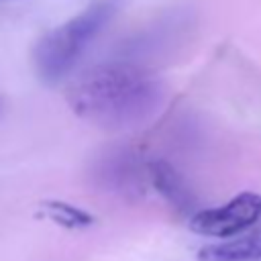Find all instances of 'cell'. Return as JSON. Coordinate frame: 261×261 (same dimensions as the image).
<instances>
[{
  "label": "cell",
  "mask_w": 261,
  "mask_h": 261,
  "mask_svg": "<svg viewBox=\"0 0 261 261\" xmlns=\"http://www.w3.org/2000/svg\"><path fill=\"white\" fill-rule=\"evenodd\" d=\"M261 218V196L255 192H241L224 206L206 208L192 216L190 228L206 237H234L253 226Z\"/></svg>",
  "instance_id": "3957f363"
},
{
  "label": "cell",
  "mask_w": 261,
  "mask_h": 261,
  "mask_svg": "<svg viewBox=\"0 0 261 261\" xmlns=\"http://www.w3.org/2000/svg\"><path fill=\"white\" fill-rule=\"evenodd\" d=\"M98 175L114 190H133L139 184V169L133 153L112 151L98 163Z\"/></svg>",
  "instance_id": "8992f818"
},
{
  "label": "cell",
  "mask_w": 261,
  "mask_h": 261,
  "mask_svg": "<svg viewBox=\"0 0 261 261\" xmlns=\"http://www.w3.org/2000/svg\"><path fill=\"white\" fill-rule=\"evenodd\" d=\"M161 80L130 61H110L88 69L67 92L71 110L86 122L120 133L149 122L163 104Z\"/></svg>",
  "instance_id": "6da1fadb"
},
{
  "label": "cell",
  "mask_w": 261,
  "mask_h": 261,
  "mask_svg": "<svg viewBox=\"0 0 261 261\" xmlns=\"http://www.w3.org/2000/svg\"><path fill=\"white\" fill-rule=\"evenodd\" d=\"M118 8V0H98L86 10L49 31L33 49L35 69L45 82H57L80 59Z\"/></svg>",
  "instance_id": "7a4b0ae2"
},
{
  "label": "cell",
  "mask_w": 261,
  "mask_h": 261,
  "mask_svg": "<svg viewBox=\"0 0 261 261\" xmlns=\"http://www.w3.org/2000/svg\"><path fill=\"white\" fill-rule=\"evenodd\" d=\"M198 261H261V224L232 241L202 247Z\"/></svg>",
  "instance_id": "277c9868"
},
{
  "label": "cell",
  "mask_w": 261,
  "mask_h": 261,
  "mask_svg": "<svg viewBox=\"0 0 261 261\" xmlns=\"http://www.w3.org/2000/svg\"><path fill=\"white\" fill-rule=\"evenodd\" d=\"M147 171H149V177H151L155 190L169 204H173L177 210H188L192 206V196H190L188 186L184 184L181 175L167 161H161V159L151 161Z\"/></svg>",
  "instance_id": "5b68a950"
},
{
  "label": "cell",
  "mask_w": 261,
  "mask_h": 261,
  "mask_svg": "<svg viewBox=\"0 0 261 261\" xmlns=\"http://www.w3.org/2000/svg\"><path fill=\"white\" fill-rule=\"evenodd\" d=\"M43 210L47 212L49 218H53L55 222L63 224V226H86L92 222V216L71 204H65V202H45L43 204Z\"/></svg>",
  "instance_id": "52a82bcc"
}]
</instances>
